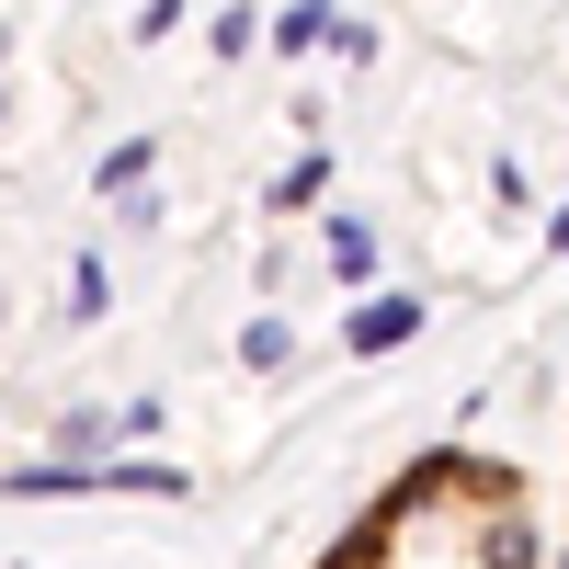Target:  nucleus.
Listing matches in <instances>:
<instances>
[{"label":"nucleus","mask_w":569,"mask_h":569,"mask_svg":"<svg viewBox=\"0 0 569 569\" xmlns=\"http://www.w3.org/2000/svg\"><path fill=\"white\" fill-rule=\"evenodd\" d=\"M319 569H547L536 479L512 456H410L342 536L319 547Z\"/></svg>","instance_id":"nucleus-1"}]
</instances>
